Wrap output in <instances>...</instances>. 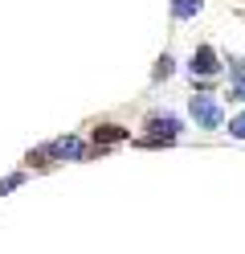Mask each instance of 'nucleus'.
I'll use <instances>...</instances> for the list:
<instances>
[{
    "instance_id": "1",
    "label": "nucleus",
    "mask_w": 245,
    "mask_h": 254,
    "mask_svg": "<svg viewBox=\"0 0 245 254\" xmlns=\"http://www.w3.org/2000/svg\"><path fill=\"white\" fill-rule=\"evenodd\" d=\"M192 119L200 127H221V107L208 94H192Z\"/></svg>"
},
{
    "instance_id": "2",
    "label": "nucleus",
    "mask_w": 245,
    "mask_h": 254,
    "mask_svg": "<svg viewBox=\"0 0 245 254\" xmlns=\"http://www.w3.org/2000/svg\"><path fill=\"white\" fill-rule=\"evenodd\" d=\"M45 156H70V160H78V156H82V144H78V139H57L53 148L37 152V160H45Z\"/></svg>"
},
{
    "instance_id": "3",
    "label": "nucleus",
    "mask_w": 245,
    "mask_h": 254,
    "mask_svg": "<svg viewBox=\"0 0 245 254\" xmlns=\"http://www.w3.org/2000/svg\"><path fill=\"white\" fill-rule=\"evenodd\" d=\"M192 74H217V54L208 50H196V58H192Z\"/></svg>"
},
{
    "instance_id": "4",
    "label": "nucleus",
    "mask_w": 245,
    "mask_h": 254,
    "mask_svg": "<svg viewBox=\"0 0 245 254\" xmlns=\"http://www.w3.org/2000/svg\"><path fill=\"white\" fill-rule=\"evenodd\" d=\"M176 127H180V123H176L172 115H163V119L155 115V119H151V131H155V135H168V139H172V135H176Z\"/></svg>"
},
{
    "instance_id": "5",
    "label": "nucleus",
    "mask_w": 245,
    "mask_h": 254,
    "mask_svg": "<svg viewBox=\"0 0 245 254\" xmlns=\"http://www.w3.org/2000/svg\"><path fill=\"white\" fill-rule=\"evenodd\" d=\"M196 8H200V0H176V4H172V12H176V17H192Z\"/></svg>"
},
{
    "instance_id": "6",
    "label": "nucleus",
    "mask_w": 245,
    "mask_h": 254,
    "mask_svg": "<svg viewBox=\"0 0 245 254\" xmlns=\"http://www.w3.org/2000/svg\"><path fill=\"white\" fill-rule=\"evenodd\" d=\"M229 127H233V135H241V139H245V115H241V119H233Z\"/></svg>"
},
{
    "instance_id": "7",
    "label": "nucleus",
    "mask_w": 245,
    "mask_h": 254,
    "mask_svg": "<svg viewBox=\"0 0 245 254\" xmlns=\"http://www.w3.org/2000/svg\"><path fill=\"white\" fill-rule=\"evenodd\" d=\"M237 90H241V94H245V82H237Z\"/></svg>"
}]
</instances>
